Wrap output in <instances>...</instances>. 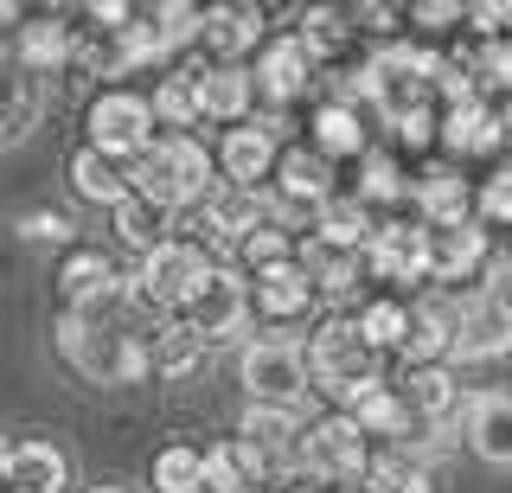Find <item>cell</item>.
<instances>
[{
	"mask_svg": "<svg viewBox=\"0 0 512 493\" xmlns=\"http://www.w3.org/2000/svg\"><path fill=\"white\" fill-rule=\"evenodd\" d=\"M141 314H154L135 295V282H122L116 295L90 301V308H64L58 314V353L77 378L116 391V385H141L148 378V333Z\"/></svg>",
	"mask_w": 512,
	"mask_h": 493,
	"instance_id": "cell-1",
	"label": "cell"
},
{
	"mask_svg": "<svg viewBox=\"0 0 512 493\" xmlns=\"http://www.w3.org/2000/svg\"><path fill=\"white\" fill-rule=\"evenodd\" d=\"M308 372H314V385L333 397V410H352L365 391H378L384 378H378V353L359 340V321L352 314H327L314 333H308Z\"/></svg>",
	"mask_w": 512,
	"mask_h": 493,
	"instance_id": "cell-2",
	"label": "cell"
},
{
	"mask_svg": "<svg viewBox=\"0 0 512 493\" xmlns=\"http://www.w3.org/2000/svg\"><path fill=\"white\" fill-rule=\"evenodd\" d=\"M84 129H90V148H103L109 161H122V167H135L141 154L160 141V122H154V109L141 90H96L90 109H84Z\"/></svg>",
	"mask_w": 512,
	"mask_h": 493,
	"instance_id": "cell-3",
	"label": "cell"
},
{
	"mask_svg": "<svg viewBox=\"0 0 512 493\" xmlns=\"http://www.w3.org/2000/svg\"><path fill=\"white\" fill-rule=\"evenodd\" d=\"M218 269V257L199 244V237H167V244L154 250V257H141V276H135V295L148 301L154 314H180L192 295H199V282Z\"/></svg>",
	"mask_w": 512,
	"mask_h": 493,
	"instance_id": "cell-4",
	"label": "cell"
},
{
	"mask_svg": "<svg viewBox=\"0 0 512 493\" xmlns=\"http://www.w3.org/2000/svg\"><path fill=\"white\" fill-rule=\"evenodd\" d=\"M295 468L314 474V481H359V474L372 468V442H365V429L352 423V410H327V417L301 423Z\"/></svg>",
	"mask_w": 512,
	"mask_h": 493,
	"instance_id": "cell-5",
	"label": "cell"
},
{
	"mask_svg": "<svg viewBox=\"0 0 512 493\" xmlns=\"http://www.w3.org/2000/svg\"><path fill=\"white\" fill-rule=\"evenodd\" d=\"M237 372H244V391L250 404H269V410H295L301 397L314 391V372H308V353H301L295 340H250L244 359H237Z\"/></svg>",
	"mask_w": 512,
	"mask_h": 493,
	"instance_id": "cell-6",
	"label": "cell"
},
{
	"mask_svg": "<svg viewBox=\"0 0 512 493\" xmlns=\"http://www.w3.org/2000/svg\"><path fill=\"white\" fill-rule=\"evenodd\" d=\"M173 321H186L205 346H212V340H237L244 321H250V276H237L231 263H218L212 276L199 282V295H192Z\"/></svg>",
	"mask_w": 512,
	"mask_h": 493,
	"instance_id": "cell-7",
	"label": "cell"
},
{
	"mask_svg": "<svg viewBox=\"0 0 512 493\" xmlns=\"http://www.w3.org/2000/svg\"><path fill=\"white\" fill-rule=\"evenodd\" d=\"M276 161H282V122L276 116H250L244 129H224V141H218V173L237 193H269Z\"/></svg>",
	"mask_w": 512,
	"mask_h": 493,
	"instance_id": "cell-8",
	"label": "cell"
},
{
	"mask_svg": "<svg viewBox=\"0 0 512 493\" xmlns=\"http://www.w3.org/2000/svg\"><path fill=\"white\" fill-rule=\"evenodd\" d=\"M148 154H154V167L167 173L173 205H180V212H199L205 199H218V193H224V180H218V154L205 148L199 135H160Z\"/></svg>",
	"mask_w": 512,
	"mask_h": 493,
	"instance_id": "cell-9",
	"label": "cell"
},
{
	"mask_svg": "<svg viewBox=\"0 0 512 493\" xmlns=\"http://www.w3.org/2000/svg\"><path fill=\"white\" fill-rule=\"evenodd\" d=\"M365 263H372L378 282H397V289H416V282H429V225L410 212L384 218L372 250H365Z\"/></svg>",
	"mask_w": 512,
	"mask_h": 493,
	"instance_id": "cell-10",
	"label": "cell"
},
{
	"mask_svg": "<svg viewBox=\"0 0 512 493\" xmlns=\"http://www.w3.org/2000/svg\"><path fill=\"white\" fill-rule=\"evenodd\" d=\"M314 276L301 263H276V269H263V276H250V321H263V327H301L314 314Z\"/></svg>",
	"mask_w": 512,
	"mask_h": 493,
	"instance_id": "cell-11",
	"label": "cell"
},
{
	"mask_svg": "<svg viewBox=\"0 0 512 493\" xmlns=\"http://www.w3.org/2000/svg\"><path fill=\"white\" fill-rule=\"evenodd\" d=\"M199 45H205V65H244L250 52H263L269 33H263V7H205V26H199Z\"/></svg>",
	"mask_w": 512,
	"mask_h": 493,
	"instance_id": "cell-12",
	"label": "cell"
},
{
	"mask_svg": "<svg viewBox=\"0 0 512 493\" xmlns=\"http://www.w3.org/2000/svg\"><path fill=\"white\" fill-rule=\"evenodd\" d=\"M256 97H269V103H295V97H308V84L320 77V65L308 58V45H301L295 33H276L256 52Z\"/></svg>",
	"mask_w": 512,
	"mask_h": 493,
	"instance_id": "cell-13",
	"label": "cell"
},
{
	"mask_svg": "<svg viewBox=\"0 0 512 493\" xmlns=\"http://www.w3.org/2000/svg\"><path fill=\"white\" fill-rule=\"evenodd\" d=\"M308 148L327 154L333 167H340V161L359 167L365 154H372V116H365V109H352V103H327V97H320L314 116H308Z\"/></svg>",
	"mask_w": 512,
	"mask_h": 493,
	"instance_id": "cell-14",
	"label": "cell"
},
{
	"mask_svg": "<svg viewBox=\"0 0 512 493\" xmlns=\"http://www.w3.org/2000/svg\"><path fill=\"white\" fill-rule=\"evenodd\" d=\"M461 301L448 295H429L410 308V340H404V365H448L461 346Z\"/></svg>",
	"mask_w": 512,
	"mask_h": 493,
	"instance_id": "cell-15",
	"label": "cell"
},
{
	"mask_svg": "<svg viewBox=\"0 0 512 493\" xmlns=\"http://www.w3.org/2000/svg\"><path fill=\"white\" fill-rule=\"evenodd\" d=\"M45 116V77H32L20 65L13 45H0V148L7 141H26Z\"/></svg>",
	"mask_w": 512,
	"mask_h": 493,
	"instance_id": "cell-16",
	"label": "cell"
},
{
	"mask_svg": "<svg viewBox=\"0 0 512 493\" xmlns=\"http://www.w3.org/2000/svg\"><path fill=\"white\" fill-rule=\"evenodd\" d=\"M410 212L423 218L429 231H436V225H468V218H474V180L455 161H448V167H423V173H416V193H410Z\"/></svg>",
	"mask_w": 512,
	"mask_h": 493,
	"instance_id": "cell-17",
	"label": "cell"
},
{
	"mask_svg": "<svg viewBox=\"0 0 512 493\" xmlns=\"http://www.w3.org/2000/svg\"><path fill=\"white\" fill-rule=\"evenodd\" d=\"M192 84H199V116L205 122H218V129H244V122H250L256 77L244 65H199Z\"/></svg>",
	"mask_w": 512,
	"mask_h": 493,
	"instance_id": "cell-18",
	"label": "cell"
},
{
	"mask_svg": "<svg viewBox=\"0 0 512 493\" xmlns=\"http://www.w3.org/2000/svg\"><path fill=\"white\" fill-rule=\"evenodd\" d=\"M436 148L448 154V161H474V154L506 148L500 109H493V103H461V109H442V116H436Z\"/></svg>",
	"mask_w": 512,
	"mask_h": 493,
	"instance_id": "cell-19",
	"label": "cell"
},
{
	"mask_svg": "<svg viewBox=\"0 0 512 493\" xmlns=\"http://www.w3.org/2000/svg\"><path fill=\"white\" fill-rule=\"evenodd\" d=\"M461 436L487 468H512V391H480L461 417Z\"/></svg>",
	"mask_w": 512,
	"mask_h": 493,
	"instance_id": "cell-20",
	"label": "cell"
},
{
	"mask_svg": "<svg viewBox=\"0 0 512 493\" xmlns=\"http://www.w3.org/2000/svg\"><path fill=\"white\" fill-rule=\"evenodd\" d=\"M480 263H487V225L480 218L429 231V282H468Z\"/></svg>",
	"mask_w": 512,
	"mask_h": 493,
	"instance_id": "cell-21",
	"label": "cell"
},
{
	"mask_svg": "<svg viewBox=\"0 0 512 493\" xmlns=\"http://www.w3.org/2000/svg\"><path fill=\"white\" fill-rule=\"evenodd\" d=\"M410 193H416V173L404 167V154L372 148L359 161V180H352V199L359 205H372V212H404Z\"/></svg>",
	"mask_w": 512,
	"mask_h": 493,
	"instance_id": "cell-22",
	"label": "cell"
},
{
	"mask_svg": "<svg viewBox=\"0 0 512 493\" xmlns=\"http://www.w3.org/2000/svg\"><path fill=\"white\" fill-rule=\"evenodd\" d=\"M397 391H404V404L416 410V423H429V429H448V417L461 410V385H455L448 365H404Z\"/></svg>",
	"mask_w": 512,
	"mask_h": 493,
	"instance_id": "cell-23",
	"label": "cell"
},
{
	"mask_svg": "<svg viewBox=\"0 0 512 493\" xmlns=\"http://www.w3.org/2000/svg\"><path fill=\"white\" fill-rule=\"evenodd\" d=\"M13 52H20V65H26L32 77H52V71H64V65L77 58V26L58 20V13H45V20H26L20 39H13Z\"/></svg>",
	"mask_w": 512,
	"mask_h": 493,
	"instance_id": "cell-24",
	"label": "cell"
},
{
	"mask_svg": "<svg viewBox=\"0 0 512 493\" xmlns=\"http://www.w3.org/2000/svg\"><path fill=\"white\" fill-rule=\"evenodd\" d=\"M0 487L7 493H64V449H52V442H39V436L13 442Z\"/></svg>",
	"mask_w": 512,
	"mask_h": 493,
	"instance_id": "cell-25",
	"label": "cell"
},
{
	"mask_svg": "<svg viewBox=\"0 0 512 493\" xmlns=\"http://www.w3.org/2000/svg\"><path fill=\"white\" fill-rule=\"evenodd\" d=\"M116 289H122V276H116V263H109L103 250H71V257L58 263L64 308H90V301H103V295H116Z\"/></svg>",
	"mask_w": 512,
	"mask_h": 493,
	"instance_id": "cell-26",
	"label": "cell"
},
{
	"mask_svg": "<svg viewBox=\"0 0 512 493\" xmlns=\"http://www.w3.org/2000/svg\"><path fill=\"white\" fill-rule=\"evenodd\" d=\"M71 186H77L90 205H109V212H116V205H128V167L109 161L103 148H90V141L71 154Z\"/></svg>",
	"mask_w": 512,
	"mask_h": 493,
	"instance_id": "cell-27",
	"label": "cell"
},
{
	"mask_svg": "<svg viewBox=\"0 0 512 493\" xmlns=\"http://www.w3.org/2000/svg\"><path fill=\"white\" fill-rule=\"evenodd\" d=\"M199 365H205V340L186 321H160L148 333V372H160V378H192Z\"/></svg>",
	"mask_w": 512,
	"mask_h": 493,
	"instance_id": "cell-28",
	"label": "cell"
},
{
	"mask_svg": "<svg viewBox=\"0 0 512 493\" xmlns=\"http://www.w3.org/2000/svg\"><path fill=\"white\" fill-rule=\"evenodd\" d=\"M359 340L372 346V353H404V340H410V301H397V295H372V301H359Z\"/></svg>",
	"mask_w": 512,
	"mask_h": 493,
	"instance_id": "cell-29",
	"label": "cell"
},
{
	"mask_svg": "<svg viewBox=\"0 0 512 493\" xmlns=\"http://www.w3.org/2000/svg\"><path fill=\"white\" fill-rule=\"evenodd\" d=\"M199 71V65H192ZM192 71H173V77H160L154 84V97H148V109H154V122L160 129H173V135H192L199 129V84H192Z\"/></svg>",
	"mask_w": 512,
	"mask_h": 493,
	"instance_id": "cell-30",
	"label": "cell"
},
{
	"mask_svg": "<svg viewBox=\"0 0 512 493\" xmlns=\"http://www.w3.org/2000/svg\"><path fill=\"white\" fill-rule=\"evenodd\" d=\"M237 442H250V449H263V455H295V442H301V410L250 404V410H244V436H237Z\"/></svg>",
	"mask_w": 512,
	"mask_h": 493,
	"instance_id": "cell-31",
	"label": "cell"
},
{
	"mask_svg": "<svg viewBox=\"0 0 512 493\" xmlns=\"http://www.w3.org/2000/svg\"><path fill=\"white\" fill-rule=\"evenodd\" d=\"M500 353H512V327L487 308V295H480V308L461 314V346H455V359H500Z\"/></svg>",
	"mask_w": 512,
	"mask_h": 493,
	"instance_id": "cell-32",
	"label": "cell"
},
{
	"mask_svg": "<svg viewBox=\"0 0 512 493\" xmlns=\"http://www.w3.org/2000/svg\"><path fill=\"white\" fill-rule=\"evenodd\" d=\"M167 231H173V212H160V205H148V199L116 205V237L128 250H141V257H154V250L167 244Z\"/></svg>",
	"mask_w": 512,
	"mask_h": 493,
	"instance_id": "cell-33",
	"label": "cell"
},
{
	"mask_svg": "<svg viewBox=\"0 0 512 493\" xmlns=\"http://www.w3.org/2000/svg\"><path fill=\"white\" fill-rule=\"evenodd\" d=\"M199 474H205V455L186 449V442H167V449L154 455L148 481H154V493H199Z\"/></svg>",
	"mask_w": 512,
	"mask_h": 493,
	"instance_id": "cell-34",
	"label": "cell"
},
{
	"mask_svg": "<svg viewBox=\"0 0 512 493\" xmlns=\"http://www.w3.org/2000/svg\"><path fill=\"white\" fill-rule=\"evenodd\" d=\"M416 481H423V468H416L410 455H397V449H378L372 455V468L359 474V493H416Z\"/></svg>",
	"mask_w": 512,
	"mask_h": 493,
	"instance_id": "cell-35",
	"label": "cell"
},
{
	"mask_svg": "<svg viewBox=\"0 0 512 493\" xmlns=\"http://www.w3.org/2000/svg\"><path fill=\"white\" fill-rule=\"evenodd\" d=\"M199 455H205L199 493H250V481H244V461H237V436H231V442H212V449H199Z\"/></svg>",
	"mask_w": 512,
	"mask_h": 493,
	"instance_id": "cell-36",
	"label": "cell"
},
{
	"mask_svg": "<svg viewBox=\"0 0 512 493\" xmlns=\"http://www.w3.org/2000/svg\"><path fill=\"white\" fill-rule=\"evenodd\" d=\"M237 257H244L250 276H263V269H276V263H295V237H288L282 225H269V218H263V225L250 231V244L237 250Z\"/></svg>",
	"mask_w": 512,
	"mask_h": 493,
	"instance_id": "cell-37",
	"label": "cell"
},
{
	"mask_svg": "<svg viewBox=\"0 0 512 493\" xmlns=\"http://www.w3.org/2000/svg\"><path fill=\"white\" fill-rule=\"evenodd\" d=\"M122 45V71H135V65H154V58H167V39H160V26H154V13H135V20L116 33Z\"/></svg>",
	"mask_w": 512,
	"mask_h": 493,
	"instance_id": "cell-38",
	"label": "cell"
},
{
	"mask_svg": "<svg viewBox=\"0 0 512 493\" xmlns=\"http://www.w3.org/2000/svg\"><path fill=\"white\" fill-rule=\"evenodd\" d=\"M474 212H480V225H512V161H506L500 173H487V180H480Z\"/></svg>",
	"mask_w": 512,
	"mask_h": 493,
	"instance_id": "cell-39",
	"label": "cell"
},
{
	"mask_svg": "<svg viewBox=\"0 0 512 493\" xmlns=\"http://www.w3.org/2000/svg\"><path fill=\"white\" fill-rule=\"evenodd\" d=\"M404 20L416 33H448V26H468V7H461V0H429V7H410Z\"/></svg>",
	"mask_w": 512,
	"mask_h": 493,
	"instance_id": "cell-40",
	"label": "cell"
},
{
	"mask_svg": "<svg viewBox=\"0 0 512 493\" xmlns=\"http://www.w3.org/2000/svg\"><path fill=\"white\" fill-rule=\"evenodd\" d=\"M20 231L32 237V244H71V218H64V212H32V218H20Z\"/></svg>",
	"mask_w": 512,
	"mask_h": 493,
	"instance_id": "cell-41",
	"label": "cell"
},
{
	"mask_svg": "<svg viewBox=\"0 0 512 493\" xmlns=\"http://www.w3.org/2000/svg\"><path fill=\"white\" fill-rule=\"evenodd\" d=\"M487 308H493V314H500V321L512 327V263L493 269V282H487Z\"/></svg>",
	"mask_w": 512,
	"mask_h": 493,
	"instance_id": "cell-42",
	"label": "cell"
},
{
	"mask_svg": "<svg viewBox=\"0 0 512 493\" xmlns=\"http://www.w3.org/2000/svg\"><path fill=\"white\" fill-rule=\"evenodd\" d=\"M7 455H13V442H7V436H0V474H7Z\"/></svg>",
	"mask_w": 512,
	"mask_h": 493,
	"instance_id": "cell-43",
	"label": "cell"
},
{
	"mask_svg": "<svg viewBox=\"0 0 512 493\" xmlns=\"http://www.w3.org/2000/svg\"><path fill=\"white\" fill-rule=\"evenodd\" d=\"M96 493H122V487H96Z\"/></svg>",
	"mask_w": 512,
	"mask_h": 493,
	"instance_id": "cell-44",
	"label": "cell"
},
{
	"mask_svg": "<svg viewBox=\"0 0 512 493\" xmlns=\"http://www.w3.org/2000/svg\"><path fill=\"white\" fill-rule=\"evenodd\" d=\"M250 493H263V487H250Z\"/></svg>",
	"mask_w": 512,
	"mask_h": 493,
	"instance_id": "cell-45",
	"label": "cell"
}]
</instances>
